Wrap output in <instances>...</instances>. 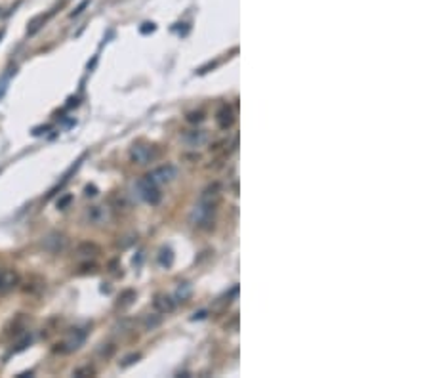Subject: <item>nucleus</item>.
<instances>
[{
    "label": "nucleus",
    "instance_id": "423d86ee",
    "mask_svg": "<svg viewBox=\"0 0 429 378\" xmlns=\"http://www.w3.org/2000/svg\"><path fill=\"white\" fill-rule=\"evenodd\" d=\"M208 140H210V136H208L206 130H191V132H185L181 136V142L187 147H202L208 143Z\"/></svg>",
    "mask_w": 429,
    "mask_h": 378
},
{
    "label": "nucleus",
    "instance_id": "a211bd4d",
    "mask_svg": "<svg viewBox=\"0 0 429 378\" xmlns=\"http://www.w3.org/2000/svg\"><path fill=\"white\" fill-rule=\"evenodd\" d=\"M71 199H73V197L67 195V197H63L61 201H57V209H65V206H67V204L71 203Z\"/></svg>",
    "mask_w": 429,
    "mask_h": 378
},
{
    "label": "nucleus",
    "instance_id": "6e6552de",
    "mask_svg": "<svg viewBox=\"0 0 429 378\" xmlns=\"http://www.w3.org/2000/svg\"><path fill=\"white\" fill-rule=\"evenodd\" d=\"M130 157H132V161L138 162V164H147V162H151L154 159V153H153V147H149V145H134L132 147V151H130Z\"/></svg>",
    "mask_w": 429,
    "mask_h": 378
},
{
    "label": "nucleus",
    "instance_id": "2eb2a0df",
    "mask_svg": "<svg viewBox=\"0 0 429 378\" xmlns=\"http://www.w3.org/2000/svg\"><path fill=\"white\" fill-rule=\"evenodd\" d=\"M161 263L162 266H166V268H170L172 266V262H174V256H172V250H162L161 252Z\"/></svg>",
    "mask_w": 429,
    "mask_h": 378
},
{
    "label": "nucleus",
    "instance_id": "9b49d317",
    "mask_svg": "<svg viewBox=\"0 0 429 378\" xmlns=\"http://www.w3.org/2000/svg\"><path fill=\"white\" fill-rule=\"evenodd\" d=\"M76 254H79V256H84V258H94L100 254V247L95 243H81L79 244V249H76Z\"/></svg>",
    "mask_w": 429,
    "mask_h": 378
},
{
    "label": "nucleus",
    "instance_id": "20e7f679",
    "mask_svg": "<svg viewBox=\"0 0 429 378\" xmlns=\"http://www.w3.org/2000/svg\"><path fill=\"white\" fill-rule=\"evenodd\" d=\"M84 220L88 223H92V225H103V223H107L111 220V212H109L107 206H101V204L90 206L84 212Z\"/></svg>",
    "mask_w": 429,
    "mask_h": 378
},
{
    "label": "nucleus",
    "instance_id": "7ed1b4c3",
    "mask_svg": "<svg viewBox=\"0 0 429 378\" xmlns=\"http://www.w3.org/2000/svg\"><path fill=\"white\" fill-rule=\"evenodd\" d=\"M216 212V204H210V203H202V201H199V204L194 206V210L191 212V222L194 223V225H206V223H210V220H212V214Z\"/></svg>",
    "mask_w": 429,
    "mask_h": 378
},
{
    "label": "nucleus",
    "instance_id": "b1692460",
    "mask_svg": "<svg viewBox=\"0 0 429 378\" xmlns=\"http://www.w3.org/2000/svg\"><path fill=\"white\" fill-rule=\"evenodd\" d=\"M0 39H2V33H0Z\"/></svg>",
    "mask_w": 429,
    "mask_h": 378
},
{
    "label": "nucleus",
    "instance_id": "f3484780",
    "mask_svg": "<svg viewBox=\"0 0 429 378\" xmlns=\"http://www.w3.org/2000/svg\"><path fill=\"white\" fill-rule=\"evenodd\" d=\"M90 374H94V369L92 367H82V369H76L74 371V376H90Z\"/></svg>",
    "mask_w": 429,
    "mask_h": 378
},
{
    "label": "nucleus",
    "instance_id": "f257e3e1",
    "mask_svg": "<svg viewBox=\"0 0 429 378\" xmlns=\"http://www.w3.org/2000/svg\"><path fill=\"white\" fill-rule=\"evenodd\" d=\"M42 247L44 250L52 252V254H60L67 249V237L63 235L61 231H50L42 237Z\"/></svg>",
    "mask_w": 429,
    "mask_h": 378
},
{
    "label": "nucleus",
    "instance_id": "f8f14e48",
    "mask_svg": "<svg viewBox=\"0 0 429 378\" xmlns=\"http://www.w3.org/2000/svg\"><path fill=\"white\" fill-rule=\"evenodd\" d=\"M154 308L161 311V313H170V311H174L176 304L172 298L168 296H157L154 298Z\"/></svg>",
    "mask_w": 429,
    "mask_h": 378
},
{
    "label": "nucleus",
    "instance_id": "f03ea898",
    "mask_svg": "<svg viewBox=\"0 0 429 378\" xmlns=\"http://www.w3.org/2000/svg\"><path fill=\"white\" fill-rule=\"evenodd\" d=\"M145 178H147L153 185H162V183H168V182H172L174 178H178V170H176V166H172V164H164V166L154 168L153 172L149 176H145Z\"/></svg>",
    "mask_w": 429,
    "mask_h": 378
},
{
    "label": "nucleus",
    "instance_id": "ddd939ff",
    "mask_svg": "<svg viewBox=\"0 0 429 378\" xmlns=\"http://www.w3.org/2000/svg\"><path fill=\"white\" fill-rule=\"evenodd\" d=\"M218 122H220L222 128H227L229 124L233 122V111H231L227 105H223V107L218 111Z\"/></svg>",
    "mask_w": 429,
    "mask_h": 378
},
{
    "label": "nucleus",
    "instance_id": "0eeeda50",
    "mask_svg": "<svg viewBox=\"0 0 429 378\" xmlns=\"http://www.w3.org/2000/svg\"><path fill=\"white\" fill-rule=\"evenodd\" d=\"M20 285V275L14 270H0V294H8Z\"/></svg>",
    "mask_w": 429,
    "mask_h": 378
},
{
    "label": "nucleus",
    "instance_id": "6ab92c4d",
    "mask_svg": "<svg viewBox=\"0 0 429 378\" xmlns=\"http://www.w3.org/2000/svg\"><path fill=\"white\" fill-rule=\"evenodd\" d=\"M88 4H90V0H84V2H82L81 6L76 8V10H74L73 14H71V17H74V15H79V14H81V12H82V10H84V8H86V6H88Z\"/></svg>",
    "mask_w": 429,
    "mask_h": 378
},
{
    "label": "nucleus",
    "instance_id": "4468645a",
    "mask_svg": "<svg viewBox=\"0 0 429 378\" xmlns=\"http://www.w3.org/2000/svg\"><path fill=\"white\" fill-rule=\"evenodd\" d=\"M44 21H46V15H44V14L36 15V17H34V20L31 21V23H29V34H34V33H36V31H38V29L42 27V23H44Z\"/></svg>",
    "mask_w": 429,
    "mask_h": 378
},
{
    "label": "nucleus",
    "instance_id": "aec40b11",
    "mask_svg": "<svg viewBox=\"0 0 429 378\" xmlns=\"http://www.w3.org/2000/svg\"><path fill=\"white\" fill-rule=\"evenodd\" d=\"M189 121H191V122L202 121V113H193V115H189Z\"/></svg>",
    "mask_w": 429,
    "mask_h": 378
},
{
    "label": "nucleus",
    "instance_id": "9d476101",
    "mask_svg": "<svg viewBox=\"0 0 429 378\" xmlns=\"http://www.w3.org/2000/svg\"><path fill=\"white\" fill-rule=\"evenodd\" d=\"M220 195H222V189H220V185H218V183H212V185H208V187L202 191L201 201H202V203L218 204V201H220Z\"/></svg>",
    "mask_w": 429,
    "mask_h": 378
},
{
    "label": "nucleus",
    "instance_id": "412c9836",
    "mask_svg": "<svg viewBox=\"0 0 429 378\" xmlns=\"http://www.w3.org/2000/svg\"><path fill=\"white\" fill-rule=\"evenodd\" d=\"M149 31H151V33L154 31V25H153V23H145V27L141 29V33H149Z\"/></svg>",
    "mask_w": 429,
    "mask_h": 378
},
{
    "label": "nucleus",
    "instance_id": "1a4fd4ad",
    "mask_svg": "<svg viewBox=\"0 0 429 378\" xmlns=\"http://www.w3.org/2000/svg\"><path fill=\"white\" fill-rule=\"evenodd\" d=\"M84 338H86V334H84V332H79V331L71 332V336L65 338V340H63L61 344H57V346H60V348H57V351L69 353V351L79 350V348L82 346V342H84Z\"/></svg>",
    "mask_w": 429,
    "mask_h": 378
},
{
    "label": "nucleus",
    "instance_id": "dca6fc26",
    "mask_svg": "<svg viewBox=\"0 0 429 378\" xmlns=\"http://www.w3.org/2000/svg\"><path fill=\"white\" fill-rule=\"evenodd\" d=\"M189 294H191V287H189L187 283H183L180 289H178V298H181V300H187Z\"/></svg>",
    "mask_w": 429,
    "mask_h": 378
},
{
    "label": "nucleus",
    "instance_id": "39448f33",
    "mask_svg": "<svg viewBox=\"0 0 429 378\" xmlns=\"http://www.w3.org/2000/svg\"><path fill=\"white\" fill-rule=\"evenodd\" d=\"M138 189H140V195L143 201H147V203H151V204L161 203V193H159V189H157V185H153V183L149 182L147 178H143V180L138 182Z\"/></svg>",
    "mask_w": 429,
    "mask_h": 378
},
{
    "label": "nucleus",
    "instance_id": "5701e85b",
    "mask_svg": "<svg viewBox=\"0 0 429 378\" xmlns=\"http://www.w3.org/2000/svg\"><path fill=\"white\" fill-rule=\"evenodd\" d=\"M86 195H95V187H86Z\"/></svg>",
    "mask_w": 429,
    "mask_h": 378
},
{
    "label": "nucleus",
    "instance_id": "4be33fe9",
    "mask_svg": "<svg viewBox=\"0 0 429 378\" xmlns=\"http://www.w3.org/2000/svg\"><path fill=\"white\" fill-rule=\"evenodd\" d=\"M138 357H140V355H130V357H126V361H124V363H122V365H124V367H126V365L134 363V359H138Z\"/></svg>",
    "mask_w": 429,
    "mask_h": 378
}]
</instances>
